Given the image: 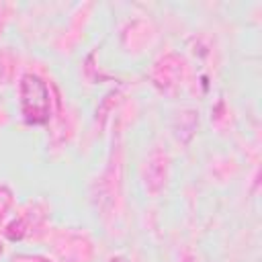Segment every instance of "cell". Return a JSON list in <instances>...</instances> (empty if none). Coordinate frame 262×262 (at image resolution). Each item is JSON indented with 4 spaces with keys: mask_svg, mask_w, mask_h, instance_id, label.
Returning <instances> with one entry per match:
<instances>
[{
    "mask_svg": "<svg viewBox=\"0 0 262 262\" xmlns=\"http://www.w3.org/2000/svg\"><path fill=\"white\" fill-rule=\"evenodd\" d=\"M18 104L25 123L45 125L51 117V94L47 82L37 74H25L18 84Z\"/></svg>",
    "mask_w": 262,
    "mask_h": 262,
    "instance_id": "cell-1",
    "label": "cell"
},
{
    "mask_svg": "<svg viewBox=\"0 0 262 262\" xmlns=\"http://www.w3.org/2000/svg\"><path fill=\"white\" fill-rule=\"evenodd\" d=\"M164 178H166V158L160 154H154L147 164V184L151 186V182H158L156 186L160 188Z\"/></svg>",
    "mask_w": 262,
    "mask_h": 262,
    "instance_id": "cell-2",
    "label": "cell"
},
{
    "mask_svg": "<svg viewBox=\"0 0 262 262\" xmlns=\"http://www.w3.org/2000/svg\"><path fill=\"white\" fill-rule=\"evenodd\" d=\"M108 262H131L129 258H125V256H115V258H111Z\"/></svg>",
    "mask_w": 262,
    "mask_h": 262,
    "instance_id": "cell-3",
    "label": "cell"
},
{
    "mask_svg": "<svg viewBox=\"0 0 262 262\" xmlns=\"http://www.w3.org/2000/svg\"><path fill=\"white\" fill-rule=\"evenodd\" d=\"M184 262H194V260H192L190 256H186V258H184Z\"/></svg>",
    "mask_w": 262,
    "mask_h": 262,
    "instance_id": "cell-4",
    "label": "cell"
},
{
    "mask_svg": "<svg viewBox=\"0 0 262 262\" xmlns=\"http://www.w3.org/2000/svg\"><path fill=\"white\" fill-rule=\"evenodd\" d=\"M0 254H2V246H0Z\"/></svg>",
    "mask_w": 262,
    "mask_h": 262,
    "instance_id": "cell-5",
    "label": "cell"
}]
</instances>
